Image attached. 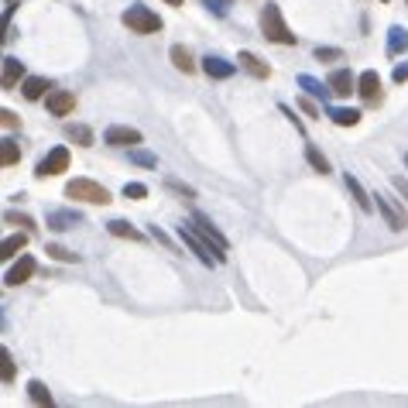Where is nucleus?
Wrapping results in <instances>:
<instances>
[{
    "instance_id": "obj_38",
    "label": "nucleus",
    "mask_w": 408,
    "mask_h": 408,
    "mask_svg": "<svg viewBox=\"0 0 408 408\" xmlns=\"http://www.w3.org/2000/svg\"><path fill=\"white\" fill-rule=\"evenodd\" d=\"M0 117H4V127H7V131H11V127H18V117L11 114V110H4Z\"/></svg>"
},
{
    "instance_id": "obj_34",
    "label": "nucleus",
    "mask_w": 408,
    "mask_h": 408,
    "mask_svg": "<svg viewBox=\"0 0 408 408\" xmlns=\"http://www.w3.org/2000/svg\"><path fill=\"white\" fill-rule=\"evenodd\" d=\"M340 55H343L340 48H316V58H319V62H323V58H340Z\"/></svg>"
},
{
    "instance_id": "obj_42",
    "label": "nucleus",
    "mask_w": 408,
    "mask_h": 408,
    "mask_svg": "<svg viewBox=\"0 0 408 408\" xmlns=\"http://www.w3.org/2000/svg\"><path fill=\"white\" fill-rule=\"evenodd\" d=\"M7 4H14V0H7Z\"/></svg>"
},
{
    "instance_id": "obj_26",
    "label": "nucleus",
    "mask_w": 408,
    "mask_h": 408,
    "mask_svg": "<svg viewBox=\"0 0 408 408\" xmlns=\"http://www.w3.org/2000/svg\"><path fill=\"white\" fill-rule=\"evenodd\" d=\"M107 230L114 233V237H131V240H141V233H137L127 220H110V223H107Z\"/></svg>"
},
{
    "instance_id": "obj_19",
    "label": "nucleus",
    "mask_w": 408,
    "mask_h": 408,
    "mask_svg": "<svg viewBox=\"0 0 408 408\" xmlns=\"http://www.w3.org/2000/svg\"><path fill=\"white\" fill-rule=\"evenodd\" d=\"M402 52H408V31L394 24L388 31V55H402Z\"/></svg>"
},
{
    "instance_id": "obj_37",
    "label": "nucleus",
    "mask_w": 408,
    "mask_h": 408,
    "mask_svg": "<svg viewBox=\"0 0 408 408\" xmlns=\"http://www.w3.org/2000/svg\"><path fill=\"white\" fill-rule=\"evenodd\" d=\"M408 79V62L405 65H394V82H405Z\"/></svg>"
},
{
    "instance_id": "obj_4",
    "label": "nucleus",
    "mask_w": 408,
    "mask_h": 408,
    "mask_svg": "<svg viewBox=\"0 0 408 408\" xmlns=\"http://www.w3.org/2000/svg\"><path fill=\"white\" fill-rule=\"evenodd\" d=\"M120 21H124L131 31H137V35H155V31H161V18H158L155 11L141 7V4L127 7V11L120 14Z\"/></svg>"
},
{
    "instance_id": "obj_35",
    "label": "nucleus",
    "mask_w": 408,
    "mask_h": 408,
    "mask_svg": "<svg viewBox=\"0 0 408 408\" xmlns=\"http://www.w3.org/2000/svg\"><path fill=\"white\" fill-rule=\"evenodd\" d=\"M391 186H394V189H398V193H402V195L408 199V178H402V175H394V178H391Z\"/></svg>"
},
{
    "instance_id": "obj_6",
    "label": "nucleus",
    "mask_w": 408,
    "mask_h": 408,
    "mask_svg": "<svg viewBox=\"0 0 408 408\" xmlns=\"http://www.w3.org/2000/svg\"><path fill=\"white\" fill-rule=\"evenodd\" d=\"M193 227H195V230H199V233H203V237H206V240H210L213 247H220V251H223V254L230 251V240H227L223 233L216 230V227H213V220H210V216L193 213Z\"/></svg>"
},
{
    "instance_id": "obj_9",
    "label": "nucleus",
    "mask_w": 408,
    "mask_h": 408,
    "mask_svg": "<svg viewBox=\"0 0 408 408\" xmlns=\"http://www.w3.org/2000/svg\"><path fill=\"white\" fill-rule=\"evenodd\" d=\"M31 274H35V257H31V254H21V261L11 264V272L4 274V281H7V285H24Z\"/></svg>"
},
{
    "instance_id": "obj_15",
    "label": "nucleus",
    "mask_w": 408,
    "mask_h": 408,
    "mask_svg": "<svg viewBox=\"0 0 408 408\" xmlns=\"http://www.w3.org/2000/svg\"><path fill=\"white\" fill-rule=\"evenodd\" d=\"M24 62L21 58H14V55H7L4 58V90H14L18 82H24Z\"/></svg>"
},
{
    "instance_id": "obj_31",
    "label": "nucleus",
    "mask_w": 408,
    "mask_h": 408,
    "mask_svg": "<svg viewBox=\"0 0 408 408\" xmlns=\"http://www.w3.org/2000/svg\"><path fill=\"white\" fill-rule=\"evenodd\" d=\"M131 158H134L137 165H148V168H155L158 158L151 155V151H141V148H131Z\"/></svg>"
},
{
    "instance_id": "obj_30",
    "label": "nucleus",
    "mask_w": 408,
    "mask_h": 408,
    "mask_svg": "<svg viewBox=\"0 0 408 408\" xmlns=\"http://www.w3.org/2000/svg\"><path fill=\"white\" fill-rule=\"evenodd\" d=\"M48 257H55V261H65V264H76L79 254L65 251V247H58V244H48Z\"/></svg>"
},
{
    "instance_id": "obj_25",
    "label": "nucleus",
    "mask_w": 408,
    "mask_h": 408,
    "mask_svg": "<svg viewBox=\"0 0 408 408\" xmlns=\"http://www.w3.org/2000/svg\"><path fill=\"white\" fill-rule=\"evenodd\" d=\"M28 398H31L35 405H52V391L45 388L41 381H28Z\"/></svg>"
},
{
    "instance_id": "obj_39",
    "label": "nucleus",
    "mask_w": 408,
    "mask_h": 408,
    "mask_svg": "<svg viewBox=\"0 0 408 408\" xmlns=\"http://www.w3.org/2000/svg\"><path fill=\"white\" fill-rule=\"evenodd\" d=\"M299 107H302V110H306V114H309V117H316V114H319V110H316V103H312V100H299Z\"/></svg>"
},
{
    "instance_id": "obj_29",
    "label": "nucleus",
    "mask_w": 408,
    "mask_h": 408,
    "mask_svg": "<svg viewBox=\"0 0 408 408\" xmlns=\"http://www.w3.org/2000/svg\"><path fill=\"white\" fill-rule=\"evenodd\" d=\"M0 377H4L7 385L14 381V357H11L7 350H0Z\"/></svg>"
},
{
    "instance_id": "obj_8",
    "label": "nucleus",
    "mask_w": 408,
    "mask_h": 408,
    "mask_svg": "<svg viewBox=\"0 0 408 408\" xmlns=\"http://www.w3.org/2000/svg\"><path fill=\"white\" fill-rule=\"evenodd\" d=\"M107 144H114V148H137L141 144V131L137 127H107V134H103Z\"/></svg>"
},
{
    "instance_id": "obj_24",
    "label": "nucleus",
    "mask_w": 408,
    "mask_h": 408,
    "mask_svg": "<svg viewBox=\"0 0 408 408\" xmlns=\"http://www.w3.org/2000/svg\"><path fill=\"white\" fill-rule=\"evenodd\" d=\"M65 137H69V141H79L82 148H90V144H93V131H90V127H82V124H69V127H65Z\"/></svg>"
},
{
    "instance_id": "obj_14",
    "label": "nucleus",
    "mask_w": 408,
    "mask_h": 408,
    "mask_svg": "<svg viewBox=\"0 0 408 408\" xmlns=\"http://www.w3.org/2000/svg\"><path fill=\"white\" fill-rule=\"evenodd\" d=\"M357 90V76L350 73V69H336V73H330V93H336V97H350Z\"/></svg>"
},
{
    "instance_id": "obj_28",
    "label": "nucleus",
    "mask_w": 408,
    "mask_h": 408,
    "mask_svg": "<svg viewBox=\"0 0 408 408\" xmlns=\"http://www.w3.org/2000/svg\"><path fill=\"white\" fill-rule=\"evenodd\" d=\"M299 86H302L306 93H312V97H326V90H330V82L323 86L319 79H312V76H299Z\"/></svg>"
},
{
    "instance_id": "obj_18",
    "label": "nucleus",
    "mask_w": 408,
    "mask_h": 408,
    "mask_svg": "<svg viewBox=\"0 0 408 408\" xmlns=\"http://www.w3.org/2000/svg\"><path fill=\"white\" fill-rule=\"evenodd\" d=\"M237 62H240V69H247L254 79H268V76H272V69H268L261 58L254 55V52H240V58H237Z\"/></svg>"
},
{
    "instance_id": "obj_20",
    "label": "nucleus",
    "mask_w": 408,
    "mask_h": 408,
    "mask_svg": "<svg viewBox=\"0 0 408 408\" xmlns=\"http://www.w3.org/2000/svg\"><path fill=\"white\" fill-rule=\"evenodd\" d=\"M28 247V233H14V237H7L4 244H0V257L7 261V257H18V251Z\"/></svg>"
},
{
    "instance_id": "obj_40",
    "label": "nucleus",
    "mask_w": 408,
    "mask_h": 408,
    "mask_svg": "<svg viewBox=\"0 0 408 408\" xmlns=\"http://www.w3.org/2000/svg\"><path fill=\"white\" fill-rule=\"evenodd\" d=\"M165 4H172V7H178V4H182V0H165Z\"/></svg>"
},
{
    "instance_id": "obj_36",
    "label": "nucleus",
    "mask_w": 408,
    "mask_h": 408,
    "mask_svg": "<svg viewBox=\"0 0 408 408\" xmlns=\"http://www.w3.org/2000/svg\"><path fill=\"white\" fill-rule=\"evenodd\" d=\"M210 4V11H216V14H227V7H230V0H206Z\"/></svg>"
},
{
    "instance_id": "obj_33",
    "label": "nucleus",
    "mask_w": 408,
    "mask_h": 408,
    "mask_svg": "<svg viewBox=\"0 0 408 408\" xmlns=\"http://www.w3.org/2000/svg\"><path fill=\"white\" fill-rule=\"evenodd\" d=\"M124 195H127V199H144V195H148V186H141V182H127V186H124Z\"/></svg>"
},
{
    "instance_id": "obj_7",
    "label": "nucleus",
    "mask_w": 408,
    "mask_h": 408,
    "mask_svg": "<svg viewBox=\"0 0 408 408\" xmlns=\"http://www.w3.org/2000/svg\"><path fill=\"white\" fill-rule=\"evenodd\" d=\"M374 199H377V203H374V206H377V213L385 216V223H388L391 230H394V233H402V230H405V227H408L405 213H398V206L391 203L388 195H381V193H377V195H374Z\"/></svg>"
},
{
    "instance_id": "obj_3",
    "label": "nucleus",
    "mask_w": 408,
    "mask_h": 408,
    "mask_svg": "<svg viewBox=\"0 0 408 408\" xmlns=\"http://www.w3.org/2000/svg\"><path fill=\"white\" fill-rule=\"evenodd\" d=\"M65 195L76 199V203H90V206H107L110 203V193L100 182H93V178H73L65 186Z\"/></svg>"
},
{
    "instance_id": "obj_16",
    "label": "nucleus",
    "mask_w": 408,
    "mask_h": 408,
    "mask_svg": "<svg viewBox=\"0 0 408 408\" xmlns=\"http://www.w3.org/2000/svg\"><path fill=\"white\" fill-rule=\"evenodd\" d=\"M343 182H347V189H350V199H353V203H357L364 213H370V210H374V195L364 193V186H360V182H357V178H353L350 172L343 175Z\"/></svg>"
},
{
    "instance_id": "obj_2",
    "label": "nucleus",
    "mask_w": 408,
    "mask_h": 408,
    "mask_svg": "<svg viewBox=\"0 0 408 408\" xmlns=\"http://www.w3.org/2000/svg\"><path fill=\"white\" fill-rule=\"evenodd\" d=\"M261 31H264V38L274 41V45H295V35L289 31V24L281 18V7H278V4L261 7Z\"/></svg>"
},
{
    "instance_id": "obj_1",
    "label": "nucleus",
    "mask_w": 408,
    "mask_h": 408,
    "mask_svg": "<svg viewBox=\"0 0 408 408\" xmlns=\"http://www.w3.org/2000/svg\"><path fill=\"white\" fill-rule=\"evenodd\" d=\"M178 237H182V244H186V247H189V251H193L195 257H199V261L206 264V268H213V264H220V261L227 257V254L220 251V247H213V244H210V240H206L203 233L195 230V227H193V220L178 227Z\"/></svg>"
},
{
    "instance_id": "obj_5",
    "label": "nucleus",
    "mask_w": 408,
    "mask_h": 408,
    "mask_svg": "<svg viewBox=\"0 0 408 408\" xmlns=\"http://www.w3.org/2000/svg\"><path fill=\"white\" fill-rule=\"evenodd\" d=\"M65 168H69V148H52V151L38 161L35 175H38V178H52V175L65 172Z\"/></svg>"
},
{
    "instance_id": "obj_17",
    "label": "nucleus",
    "mask_w": 408,
    "mask_h": 408,
    "mask_svg": "<svg viewBox=\"0 0 408 408\" xmlns=\"http://www.w3.org/2000/svg\"><path fill=\"white\" fill-rule=\"evenodd\" d=\"M21 90H24V97L28 100H41L45 93H52V82L45 76H28L24 82H21Z\"/></svg>"
},
{
    "instance_id": "obj_13",
    "label": "nucleus",
    "mask_w": 408,
    "mask_h": 408,
    "mask_svg": "<svg viewBox=\"0 0 408 408\" xmlns=\"http://www.w3.org/2000/svg\"><path fill=\"white\" fill-rule=\"evenodd\" d=\"M203 73L210 79H230L233 73H237V65L227 62V58H220V55H206L203 58Z\"/></svg>"
},
{
    "instance_id": "obj_41",
    "label": "nucleus",
    "mask_w": 408,
    "mask_h": 408,
    "mask_svg": "<svg viewBox=\"0 0 408 408\" xmlns=\"http://www.w3.org/2000/svg\"><path fill=\"white\" fill-rule=\"evenodd\" d=\"M405 165H408V151H405Z\"/></svg>"
},
{
    "instance_id": "obj_23",
    "label": "nucleus",
    "mask_w": 408,
    "mask_h": 408,
    "mask_svg": "<svg viewBox=\"0 0 408 408\" xmlns=\"http://www.w3.org/2000/svg\"><path fill=\"white\" fill-rule=\"evenodd\" d=\"M18 161H21V148H18V144H14L11 137H7V141H0V165H4V168H11V165H18Z\"/></svg>"
},
{
    "instance_id": "obj_32",
    "label": "nucleus",
    "mask_w": 408,
    "mask_h": 408,
    "mask_svg": "<svg viewBox=\"0 0 408 408\" xmlns=\"http://www.w3.org/2000/svg\"><path fill=\"white\" fill-rule=\"evenodd\" d=\"M4 223H18V227H24V230H31L35 227V220L24 213H4Z\"/></svg>"
},
{
    "instance_id": "obj_27",
    "label": "nucleus",
    "mask_w": 408,
    "mask_h": 408,
    "mask_svg": "<svg viewBox=\"0 0 408 408\" xmlns=\"http://www.w3.org/2000/svg\"><path fill=\"white\" fill-rule=\"evenodd\" d=\"M306 158H309V165L316 168V172H323V175L330 172V161L323 158V151H319L316 144H309V148H306Z\"/></svg>"
},
{
    "instance_id": "obj_10",
    "label": "nucleus",
    "mask_w": 408,
    "mask_h": 408,
    "mask_svg": "<svg viewBox=\"0 0 408 408\" xmlns=\"http://www.w3.org/2000/svg\"><path fill=\"white\" fill-rule=\"evenodd\" d=\"M357 93L367 100V103H377V100H381V76H377L374 69L360 73V76H357Z\"/></svg>"
},
{
    "instance_id": "obj_21",
    "label": "nucleus",
    "mask_w": 408,
    "mask_h": 408,
    "mask_svg": "<svg viewBox=\"0 0 408 408\" xmlns=\"http://www.w3.org/2000/svg\"><path fill=\"white\" fill-rule=\"evenodd\" d=\"M330 117H333V124H336V127H357V124H360V114H357V110H350V107H333Z\"/></svg>"
},
{
    "instance_id": "obj_22",
    "label": "nucleus",
    "mask_w": 408,
    "mask_h": 408,
    "mask_svg": "<svg viewBox=\"0 0 408 408\" xmlns=\"http://www.w3.org/2000/svg\"><path fill=\"white\" fill-rule=\"evenodd\" d=\"M172 65L178 73H195L193 55H189V48H182V45H172Z\"/></svg>"
},
{
    "instance_id": "obj_11",
    "label": "nucleus",
    "mask_w": 408,
    "mask_h": 408,
    "mask_svg": "<svg viewBox=\"0 0 408 408\" xmlns=\"http://www.w3.org/2000/svg\"><path fill=\"white\" fill-rule=\"evenodd\" d=\"M45 223H48V230H73V227L82 223V216L76 210H48Z\"/></svg>"
},
{
    "instance_id": "obj_12",
    "label": "nucleus",
    "mask_w": 408,
    "mask_h": 408,
    "mask_svg": "<svg viewBox=\"0 0 408 408\" xmlns=\"http://www.w3.org/2000/svg\"><path fill=\"white\" fill-rule=\"evenodd\" d=\"M48 110L55 117H69L76 110V97H73L69 90H52V93H48Z\"/></svg>"
}]
</instances>
